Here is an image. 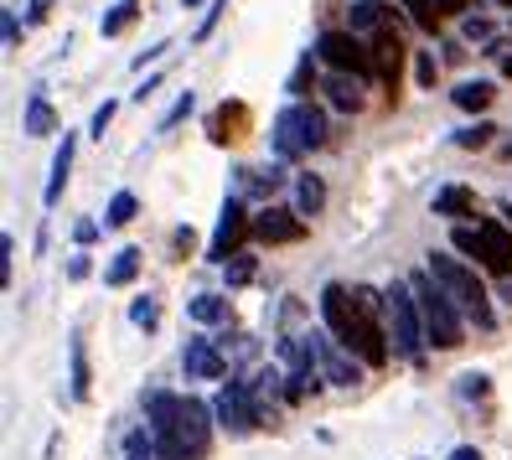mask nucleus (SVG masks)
<instances>
[{"instance_id": "obj_1", "label": "nucleus", "mask_w": 512, "mask_h": 460, "mask_svg": "<svg viewBox=\"0 0 512 460\" xmlns=\"http://www.w3.org/2000/svg\"><path fill=\"white\" fill-rule=\"evenodd\" d=\"M145 429L156 440L161 460H202L207 445H213V409L192 393L150 388L145 393Z\"/></svg>"}, {"instance_id": "obj_2", "label": "nucleus", "mask_w": 512, "mask_h": 460, "mask_svg": "<svg viewBox=\"0 0 512 460\" xmlns=\"http://www.w3.org/2000/svg\"><path fill=\"white\" fill-rule=\"evenodd\" d=\"M409 285H414V300H419V321H425V342L440 347V352H456L466 342V316H461V305L450 300L440 285H435V274H409Z\"/></svg>"}, {"instance_id": "obj_3", "label": "nucleus", "mask_w": 512, "mask_h": 460, "mask_svg": "<svg viewBox=\"0 0 512 460\" xmlns=\"http://www.w3.org/2000/svg\"><path fill=\"white\" fill-rule=\"evenodd\" d=\"M430 274H435V285L461 305V316L466 321H476L481 331H492V300H487V285L476 280V269L471 264H461L456 254H430Z\"/></svg>"}, {"instance_id": "obj_4", "label": "nucleus", "mask_w": 512, "mask_h": 460, "mask_svg": "<svg viewBox=\"0 0 512 460\" xmlns=\"http://www.w3.org/2000/svg\"><path fill=\"white\" fill-rule=\"evenodd\" d=\"M269 145H275L280 161H300L311 150L326 145V114L316 104H285L269 125Z\"/></svg>"}, {"instance_id": "obj_5", "label": "nucleus", "mask_w": 512, "mask_h": 460, "mask_svg": "<svg viewBox=\"0 0 512 460\" xmlns=\"http://www.w3.org/2000/svg\"><path fill=\"white\" fill-rule=\"evenodd\" d=\"M450 249L476 259L481 269H492L497 280H512V228L507 223H492V218H481L476 228L461 223L456 233H450Z\"/></svg>"}, {"instance_id": "obj_6", "label": "nucleus", "mask_w": 512, "mask_h": 460, "mask_svg": "<svg viewBox=\"0 0 512 460\" xmlns=\"http://www.w3.org/2000/svg\"><path fill=\"white\" fill-rule=\"evenodd\" d=\"M383 300H388V342H394V352L404 357V362H425V321H419V300H414V285L409 280H394L383 290Z\"/></svg>"}, {"instance_id": "obj_7", "label": "nucleus", "mask_w": 512, "mask_h": 460, "mask_svg": "<svg viewBox=\"0 0 512 460\" xmlns=\"http://www.w3.org/2000/svg\"><path fill=\"white\" fill-rule=\"evenodd\" d=\"M311 52L321 57L326 68H337V73H352V78H378L373 52L363 47V37H357V32H321Z\"/></svg>"}, {"instance_id": "obj_8", "label": "nucleus", "mask_w": 512, "mask_h": 460, "mask_svg": "<svg viewBox=\"0 0 512 460\" xmlns=\"http://www.w3.org/2000/svg\"><path fill=\"white\" fill-rule=\"evenodd\" d=\"M213 419L233 435H249L264 424V398L254 393V383H223V393L213 398Z\"/></svg>"}, {"instance_id": "obj_9", "label": "nucleus", "mask_w": 512, "mask_h": 460, "mask_svg": "<svg viewBox=\"0 0 512 460\" xmlns=\"http://www.w3.org/2000/svg\"><path fill=\"white\" fill-rule=\"evenodd\" d=\"M311 352H316L321 378H326L331 388H357V383H363V357L347 352V347H342L326 326H321V331H311Z\"/></svg>"}, {"instance_id": "obj_10", "label": "nucleus", "mask_w": 512, "mask_h": 460, "mask_svg": "<svg viewBox=\"0 0 512 460\" xmlns=\"http://www.w3.org/2000/svg\"><path fill=\"white\" fill-rule=\"evenodd\" d=\"M244 233H254V218H244V202H238V197H223L218 233H213V243H207V259L228 264V259L238 254V243H244Z\"/></svg>"}, {"instance_id": "obj_11", "label": "nucleus", "mask_w": 512, "mask_h": 460, "mask_svg": "<svg viewBox=\"0 0 512 460\" xmlns=\"http://www.w3.org/2000/svg\"><path fill=\"white\" fill-rule=\"evenodd\" d=\"M182 373L192 383H218L228 378V352L223 342H213V336H192V342L182 347Z\"/></svg>"}, {"instance_id": "obj_12", "label": "nucleus", "mask_w": 512, "mask_h": 460, "mask_svg": "<svg viewBox=\"0 0 512 460\" xmlns=\"http://www.w3.org/2000/svg\"><path fill=\"white\" fill-rule=\"evenodd\" d=\"M254 238L269 243V249H275V243H300V238H306V218L290 212V207H264L254 218Z\"/></svg>"}, {"instance_id": "obj_13", "label": "nucleus", "mask_w": 512, "mask_h": 460, "mask_svg": "<svg viewBox=\"0 0 512 460\" xmlns=\"http://www.w3.org/2000/svg\"><path fill=\"white\" fill-rule=\"evenodd\" d=\"M373 63H378V83L388 88V94H399V68H404V47H399V37L388 32V26H383V32L373 37Z\"/></svg>"}, {"instance_id": "obj_14", "label": "nucleus", "mask_w": 512, "mask_h": 460, "mask_svg": "<svg viewBox=\"0 0 512 460\" xmlns=\"http://www.w3.org/2000/svg\"><path fill=\"white\" fill-rule=\"evenodd\" d=\"M73 150H78V135H68V130H63V140H57V156H52V176H47V192H42V202H47V207H57V202H63L68 171H73Z\"/></svg>"}, {"instance_id": "obj_15", "label": "nucleus", "mask_w": 512, "mask_h": 460, "mask_svg": "<svg viewBox=\"0 0 512 460\" xmlns=\"http://www.w3.org/2000/svg\"><path fill=\"white\" fill-rule=\"evenodd\" d=\"M326 99L337 114H357L363 109V78H352V73H331L326 78Z\"/></svg>"}, {"instance_id": "obj_16", "label": "nucleus", "mask_w": 512, "mask_h": 460, "mask_svg": "<svg viewBox=\"0 0 512 460\" xmlns=\"http://www.w3.org/2000/svg\"><path fill=\"white\" fill-rule=\"evenodd\" d=\"M88 388H94V378H88V352H83V331H73L68 336V393L78 398H88Z\"/></svg>"}, {"instance_id": "obj_17", "label": "nucleus", "mask_w": 512, "mask_h": 460, "mask_svg": "<svg viewBox=\"0 0 512 460\" xmlns=\"http://www.w3.org/2000/svg\"><path fill=\"white\" fill-rule=\"evenodd\" d=\"M430 207H435V218H476V192L471 187H440Z\"/></svg>"}, {"instance_id": "obj_18", "label": "nucleus", "mask_w": 512, "mask_h": 460, "mask_svg": "<svg viewBox=\"0 0 512 460\" xmlns=\"http://www.w3.org/2000/svg\"><path fill=\"white\" fill-rule=\"evenodd\" d=\"M135 274H140V249H135V243H125V249L104 264V285L109 290H125V285H135Z\"/></svg>"}, {"instance_id": "obj_19", "label": "nucleus", "mask_w": 512, "mask_h": 460, "mask_svg": "<svg viewBox=\"0 0 512 460\" xmlns=\"http://www.w3.org/2000/svg\"><path fill=\"white\" fill-rule=\"evenodd\" d=\"M21 130L32 135V140H42V135H57V114H52L47 94H32V99H26V119H21Z\"/></svg>"}, {"instance_id": "obj_20", "label": "nucleus", "mask_w": 512, "mask_h": 460, "mask_svg": "<svg viewBox=\"0 0 512 460\" xmlns=\"http://www.w3.org/2000/svg\"><path fill=\"white\" fill-rule=\"evenodd\" d=\"M326 207V181L321 176H295V212L300 218H321Z\"/></svg>"}, {"instance_id": "obj_21", "label": "nucleus", "mask_w": 512, "mask_h": 460, "mask_svg": "<svg viewBox=\"0 0 512 460\" xmlns=\"http://www.w3.org/2000/svg\"><path fill=\"white\" fill-rule=\"evenodd\" d=\"M347 32H357V37H363V32H383V6H378V0H352V11H347Z\"/></svg>"}, {"instance_id": "obj_22", "label": "nucleus", "mask_w": 512, "mask_h": 460, "mask_svg": "<svg viewBox=\"0 0 512 460\" xmlns=\"http://www.w3.org/2000/svg\"><path fill=\"white\" fill-rule=\"evenodd\" d=\"M187 316H192L197 326L228 321V295H192V300H187Z\"/></svg>"}, {"instance_id": "obj_23", "label": "nucleus", "mask_w": 512, "mask_h": 460, "mask_svg": "<svg viewBox=\"0 0 512 460\" xmlns=\"http://www.w3.org/2000/svg\"><path fill=\"white\" fill-rule=\"evenodd\" d=\"M450 99H456V109H487L497 94H492V83L487 78H466V83H456V94H450Z\"/></svg>"}, {"instance_id": "obj_24", "label": "nucleus", "mask_w": 512, "mask_h": 460, "mask_svg": "<svg viewBox=\"0 0 512 460\" xmlns=\"http://www.w3.org/2000/svg\"><path fill=\"white\" fill-rule=\"evenodd\" d=\"M316 88V52H306L295 63V73H290V83H285V94H295V104H306V94Z\"/></svg>"}, {"instance_id": "obj_25", "label": "nucleus", "mask_w": 512, "mask_h": 460, "mask_svg": "<svg viewBox=\"0 0 512 460\" xmlns=\"http://www.w3.org/2000/svg\"><path fill=\"white\" fill-rule=\"evenodd\" d=\"M135 212H140L135 192H114L109 207H104V228H125V223H135Z\"/></svg>"}, {"instance_id": "obj_26", "label": "nucleus", "mask_w": 512, "mask_h": 460, "mask_svg": "<svg viewBox=\"0 0 512 460\" xmlns=\"http://www.w3.org/2000/svg\"><path fill=\"white\" fill-rule=\"evenodd\" d=\"M135 16H140V11L130 6V0H114V6L104 11V21H99V32H104V37H119V32H130V26H135Z\"/></svg>"}, {"instance_id": "obj_27", "label": "nucleus", "mask_w": 512, "mask_h": 460, "mask_svg": "<svg viewBox=\"0 0 512 460\" xmlns=\"http://www.w3.org/2000/svg\"><path fill=\"white\" fill-rule=\"evenodd\" d=\"M238 119H244V104H233V109L223 104V109H218L213 119H207V140H213V145H228V140H233L228 130L238 125Z\"/></svg>"}, {"instance_id": "obj_28", "label": "nucleus", "mask_w": 512, "mask_h": 460, "mask_svg": "<svg viewBox=\"0 0 512 460\" xmlns=\"http://www.w3.org/2000/svg\"><path fill=\"white\" fill-rule=\"evenodd\" d=\"M492 135H497V125H487V119H476V125H466V130L450 135V145H461V150H487V145H492Z\"/></svg>"}, {"instance_id": "obj_29", "label": "nucleus", "mask_w": 512, "mask_h": 460, "mask_svg": "<svg viewBox=\"0 0 512 460\" xmlns=\"http://www.w3.org/2000/svg\"><path fill=\"white\" fill-rule=\"evenodd\" d=\"M130 321H135L140 331H156V326H161V305H156V295H135V300H130Z\"/></svg>"}, {"instance_id": "obj_30", "label": "nucleus", "mask_w": 512, "mask_h": 460, "mask_svg": "<svg viewBox=\"0 0 512 460\" xmlns=\"http://www.w3.org/2000/svg\"><path fill=\"white\" fill-rule=\"evenodd\" d=\"M223 269H228V290H244L254 274H259V259H254V254H233Z\"/></svg>"}, {"instance_id": "obj_31", "label": "nucleus", "mask_w": 512, "mask_h": 460, "mask_svg": "<svg viewBox=\"0 0 512 460\" xmlns=\"http://www.w3.org/2000/svg\"><path fill=\"white\" fill-rule=\"evenodd\" d=\"M404 11H409V21L419 26V32H435L440 26V0H404Z\"/></svg>"}, {"instance_id": "obj_32", "label": "nucleus", "mask_w": 512, "mask_h": 460, "mask_svg": "<svg viewBox=\"0 0 512 460\" xmlns=\"http://www.w3.org/2000/svg\"><path fill=\"white\" fill-rule=\"evenodd\" d=\"M192 109H197V94L187 88V94H176V104H171V109L161 114V125H156V130H161V135H166V130H176V125H182V119H187Z\"/></svg>"}, {"instance_id": "obj_33", "label": "nucleus", "mask_w": 512, "mask_h": 460, "mask_svg": "<svg viewBox=\"0 0 512 460\" xmlns=\"http://www.w3.org/2000/svg\"><path fill=\"white\" fill-rule=\"evenodd\" d=\"M125 460H161L156 455V440H150V429H135V435L125 440Z\"/></svg>"}, {"instance_id": "obj_34", "label": "nucleus", "mask_w": 512, "mask_h": 460, "mask_svg": "<svg viewBox=\"0 0 512 460\" xmlns=\"http://www.w3.org/2000/svg\"><path fill=\"white\" fill-rule=\"evenodd\" d=\"M461 37H466V42H481V47H492V21H487V16H466V21H461Z\"/></svg>"}, {"instance_id": "obj_35", "label": "nucleus", "mask_w": 512, "mask_h": 460, "mask_svg": "<svg viewBox=\"0 0 512 460\" xmlns=\"http://www.w3.org/2000/svg\"><path fill=\"white\" fill-rule=\"evenodd\" d=\"M487 383H492L487 373H461V378H456V393H461V398H487Z\"/></svg>"}, {"instance_id": "obj_36", "label": "nucleus", "mask_w": 512, "mask_h": 460, "mask_svg": "<svg viewBox=\"0 0 512 460\" xmlns=\"http://www.w3.org/2000/svg\"><path fill=\"white\" fill-rule=\"evenodd\" d=\"M223 11H228V0H213V6H207V16H202V26H197V42H207L218 32V21H223Z\"/></svg>"}, {"instance_id": "obj_37", "label": "nucleus", "mask_w": 512, "mask_h": 460, "mask_svg": "<svg viewBox=\"0 0 512 460\" xmlns=\"http://www.w3.org/2000/svg\"><path fill=\"white\" fill-rule=\"evenodd\" d=\"M11 259H16V238L0 233V285H11Z\"/></svg>"}, {"instance_id": "obj_38", "label": "nucleus", "mask_w": 512, "mask_h": 460, "mask_svg": "<svg viewBox=\"0 0 512 460\" xmlns=\"http://www.w3.org/2000/svg\"><path fill=\"white\" fill-rule=\"evenodd\" d=\"M435 73H440V68H435V52H419V57H414V78L425 83V88H435Z\"/></svg>"}, {"instance_id": "obj_39", "label": "nucleus", "mask_w": 512, "mask_h": 460, "mask_svg": "<svg viewBox=\"0 0 512 460\" xmlns=\"http://www.w3.org/2000/svg\"><path fill=\"white\" fill-rule=\"evenodd\" d=\"M0 32H6V47H11V52L21 47V21H16V11H11V6L0 11Z\"/></svg>"}, {"instance_id": "obj_40", "label": "nucleus", "mask_w": 512, "mask_h": 460, "mask_svg": "<svg viewBox=\"0 0 512 460\" xmlns=\"http://www.w3.org/2000/svg\"><path fill=\"white\" fill-rule=\"evenodd\" d=\"M114 109H119V104H114V99H104V104L94 109V119H88V130H94L99 140H104V130H109V119H114Z\"/></svg>"}, {"instance_id": "obj_41", "label": "nucleus", "mask_w": 512, "mask_h": 460, "mask_svg": "<svg viewBox=\"0 0 512 460\" xmlns=\"http://www.w3.org/2000/svg\"><path fill=\"white\" fill-rule=\"evenodd\" d=\"M73 238H78V249H88V243L99 238V223H94V218H83V223H73Z\"/></svg>"}, {"instance_id": "obj_42", "label": "nucleus", "mask_w": 512, "mask_h": 460, "mask_svg": "<svg viewBox=\"0 0 512 460\" xmlns=\"http://www.w3.org/2000/svg\"><path fill=\"white\" fill-rule=\"evenodd\" d=\"M52 16V0H26V21H32V26H42Z\"/></svg>"}, {"instance_id": "obj_43", "label": "nucleus", "mask_w": 512, "mask_h": 460, "mask_svg": "<svg viewBox=\"0 0 512 460\" xmlns=\"http://www.w3.org/2000/svg\"><path fill=\"white\" fill-rule=\"evenodd\" d=\"M88 269H94V264H88V254H73L68 259V280H88Z\"/></svg>"}, {"instance_id": "obj_44", "label": "nucleus", "mask_w": 512, "mask_h": 460, "mask_svg": "<svg viewBox=\"0 0 512 460\" xmlns=\"http://www.w3.org/2000/svg\"><path fill=\"white\" fill-rule=\"evenodd\" d=\"M156 88H161V73H150L140 88H135V104H145V99H156Z\"/></svg>"}, {"instance_id": "obj_45", "label": "nucleus", "mask_w": 512, "mask_h": 460, "mask_svg": "<svg viewBox=\"0 0 512 460\" xmlns=\"http://www.w3.org/2000/svg\"><path fill=\"white\" fill-rule=\"evenodd\" d=\"M166 52V42H156V47H145L140 57H135V73H145V63H156V57Z\"/></svg>"}, {"instance_id": "obj_46", "label": "nucleus", "mask_w": 512, "mask_h": 460, "mask_svg": "<svg viewBox=\"0 0 512 460\" xmlns=\"http://www.w3.org/2000/svg\"><path fill=\"white\" fill-rule=\"evenodd\" d=\"M471 0H440V16H466Z\"/></svg>"}, {"instance_id": "obj_47", "label": "nucleus", "mask_w": 512, "mask_h": 460, "mask_svg": "<svg viewBox=\"0 0 512 460\" xmlns=\"http://www.w3.org/2000/svg\"><path fill=\"white\" fill-rule=\"evenodd\" d=\"M171 243H176V254H187V249H192V228H176Z\"/></svg>"}, {"instance_id": "obj_48", "label": "nucleus", "mask_w": 512, "mask_h": 460, "mask_svg": "<svg viewBox=\"0 0 512 460\" xmlns=\"http://www.w3.org/2000/svg\"><path fill=\"white\" fill-rule=\"evenodd\" d=\"M445 460H481V450H476V445H456Z\"/></svg>"}, {"instance_id": "obj_49", "label": "nucleus", "mask_w": 512, "mask_h": 460, "mask_svg": "<svg viewBox=\"0 0 512 460\" xmlns=\"http://www.w3.org/2000/svg\"><path fill=\"white\" fill-rule=\"evenodd\" d=\"M502 300H507V305H512V280H502Z\"/></svg>"}, {"instance_id": "obj_50", "label": "nucleus", "mask_w": 512, "mask_h": 460, "mask_svg": "<svg viewBox=\"0 0 512 460\" xmlns=\"http://www.w3.org/2000/svg\"><path fill=\"white\" fill-rule=\"evenodd\" d=\"M197 6H213V0H187V11H197Z\"/></svg>"}, {"instance_id": "obj_51", "label": "nucleus", "mask_w": 512, "mask_h": 460, "mask_svg": "<svg viewBox=\"0 0 512 460\" xmlns=\"http://www.w3.org/2000/svg\"><path fill=\"white\" fill-rule=\"evenodd\" d=\"M502 73H507V78H512V57H502Z\"/></svg>"}, {"instance_id": "obj_52", "label": "nucleus", "mask_w": 512, "mask_h": 460, "mask_svg": "<svg viewBox=\"0 0 512 460\" xmlns=\"http://www.w3.org/2000/svg\"><path fill=\"white\" fill-rule=\"evenodd\" d=\"M502 150H507V161H512V140H507V145H502Z\"/></svg>"}, {"instance_id": "obj_53", "label": "nucleus", "mask_w": 512, "mask_h": 460, "mask_svg": "<svg viewBox=\"0 0 512 460\" xmlns=\"http://www.w3.org/2000/svg\"><path fill=\"white\" fill-rule=\"evenodd\" d=\"M497 6H507V11H512V0H497Z\"/></svg>"}, {"instance_id": "obj_54", "label": "nucleus", "mask_w": 512, "mask_h": 460, "mask_svg": "<svg viewBox=\"0 0 512 460\" xmlns=\"http://www.w3.org/2000/svg\"><path fill=\"white\" fill-rule=\"evenodd\" d=\"M130 6H135V0H130Z\"/></svg>"}]
</instances>
